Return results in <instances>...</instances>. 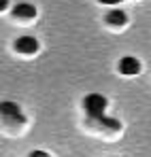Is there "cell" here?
Wrapping results in <instances>:
<instances>
[{"label": "cell", "instance_id": "cell-1", "mask_svg": "<svg viewBox=\"0 0 151 157\" xmlns=\"http://www.w3.org/2000/svg\"><path fill=\"white\" fill-rule=\"evenodd\" d=\"M83 108H85V113L92 117V119H96V121H102L106 115V98L100 96V94H89V96H85L83 98Z\"/></svg>", "mask_w": 151, "mask_h": 157}, {"label": "cell", "instance_id": "cell-2", "mask_svg": "<svg viewBox=\"0 0 151 157\" xmlns=\"http://www.w3.org/2000/svg\"><path fill=\"white\" fill-rule=\"evenodd\" d=\"M119 72L126 75V77H134V75H138V72H141V62H138L136 57H132V55L121 57V59H119Z\"/></svg>", "mask_w": 151, "mask_h": 157}, {"label": "cell", "instance_id": "cell-3", "mask_svg": "<svg viewBox=\"0 0 151 157\" xmlns=\"http://www.w3.org/2000/svg\"><path fill=\"white\" fill-rule=\"evenodd\" d=\"M15 49L24 55H32V53L38 51V40L34 36H22V38L15 40Z\"/></svg>", "mask_w": 151, "mask_h": 157}, {"label": "cell", "instance_id": "cell-4", "mask_svg": "<svg viewBox=\"0 0 151 157\" xmlns=\"http://www.w3.org/2000/svg\"><path fill=\"white\" fill-rule=\"evenodd\" d=\"M2 117L9 121H19V123L24 121V115L15 102H2Z\"/></svg>", "mask_w": 151, "mask_h": 157}, {"label": "cell", "instance_id": "cell-5", "mask_svg": "<svg viewBox=\"0 0 151 157\" xmlns=\"http://www.w3.org/2000/svg\"><path fill=\"white\" fill-rule=\"evenodd\" d=\"M13 15L19 17V19H30V17L36 15V9H34L32 4H28V2H22V4H17V6L13 9Z\"/></svg>", "mask_w": 151, "mask_h": 157}, {"label": "cell", "instance_id": "cell-6", "mask_svg": "<svg viewBox=\"0 0 151 157\" xmlns=\"http://www.w3.org/2000/svg\"><path fill=\"white\" fill-rule=\"evenodd\" d=\"M106 21H109L111 26H126L128 15H126V11H121V9H113V11L106 15Z\"/></svg>", "mask_w": 151, "mask_h": 157}, {"label": "cell", "instance_id": "cell-7", "mask_svg": "<svg viewBox=\"0 0 151 157\" xmlns=\"http://www.w3.org/2000/svg\"><path fill=\"white\" fill-rule=\"evenodd\" d=\"M28 157H51L49 153H45V151H32Z\"/></svg>", "mask_w": 151, "mask_h": 157}, {"label": "cell", "instance_id": "cell-8", "mask_svg": "<svg viewBox=\"0 0 151 157\" xmlns=\"http://www.w3.org/2000/svg\"><path fill=\"white\" fill-rule=\"evenodd\" d=\"M98 2H102V4H119L121 0H98Z\"/></svg>", "mask_w": 151, "mask_h": 157}, {"label": "cell", "instance_id": "cell-9", "mask_svg": "<svg viewBox=\"0 0 151 157\" xmlns=\"http://www.w3.org/2000/svg\"><path fill=\"white\" fill-rule=\"evenodd\" d=\"M0 9H2V11L6 9V0H0Z\"/></svg>", "mask_w": 151, "mask_h": 157}]
</instances>
